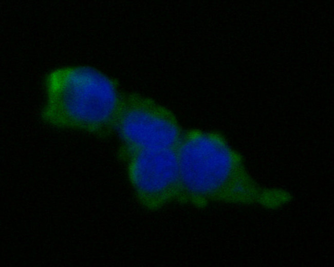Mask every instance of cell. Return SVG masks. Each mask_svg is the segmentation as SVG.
I'll return each instance as SVG.
<instances>
[{"label": "cell", "instance_id": "obj_1", "mask_svg": "<svg viewBox=\"0 0 334 267\" xmlns=\"http://www.w3.org/2000/svg\"><path fill=\"white\" fill-rule=\"evenodd\" d=\"M47 101L44 118L63 127L90 131L115 122L121 101L114 81L88 67H65L46 80Z\"/></svg>", "mask_w": 334, "mask_h": 267}, {"label": "cell", "instance_id": "obj_2", "mask_svg": "<svg viewBox=\"0 0 334 267\" xmlns=\"http://www.w3.org/2000/svg\"><path fill=\"white\" fill-rule=\"evenodd\" d=\"M178 147L183 193L197 203L219 199L232 171L231 157L226 149L204 133L189 135Z\"/></svg>", "mask_w": 334, "mask_h": 267}, {"label": "cell", "instance_id": "obj_4", "mask_svg": "<svg viewBox=\"0 0 334 267\" xmlns=\"http://www.w3.org/2000/svg\"><path fill=\"white\" fill-rule=\"evenodd\" d=\"M132 151L129 165L131 181L139 195L148 202L159 205L178 192H183L177 150L154 148Z\"/></svg>", "mask_w": 334, "mask_h": 267}, {"label": "cell", "instance_id": "obj_3", "mask_svg": "<svg viewBox=\"0 0 334 267\" xmlns=\"http://www.w3.org/2000/svg\"><path fill=\"white\" fill-rule=\"evenodd\" d=\"M115 124L132 151L174 148L180 141L179 130L172 118L136 97L121 102Z\"/></svg>", "mask_w": 334, "mask_h": 267}]
</instances>
